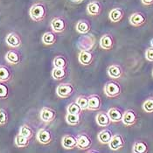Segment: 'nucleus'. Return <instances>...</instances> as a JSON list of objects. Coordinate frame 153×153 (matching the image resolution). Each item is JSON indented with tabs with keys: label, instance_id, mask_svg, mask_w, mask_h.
Masks as SVG:
<instances>
[{
	"label": "nucleus",
	"instance_id": "9",
	"mask_svg": "<svg viewBox=\"0 0 153 153\" xmlns=\"http://www.w3.org/2000/svg\"><path fill=\"white\" fill-rule=\"evenodd\" d=\"M61 145L66 150L74 149L77 147V137L70 134H67L61 139Z\"/></svg>",
	"mask_w": 153,
	"mask_h": 153
},
{
	"label": "nucleus",
	"instance_id": "33",
	"mask_svg": "<svg viewBox=\"0 0 153 153\" xmlns=\"http://www.w3.org/2000/svg\"><path fill=\"white\" fill-rule=\"evenodd\" d=\"M75 102L82 108V110L88 109V97H87L85 95H80L76 99Z\"/></svg>",
	"mask_w": 153,
	"mask_h": 153
},
{
	"label": "nucleus",
	"instance_id": "7",
	"mask_svg": "<svg viewBox=\"0 0 153 153\" xmlns=\"http://www.w3.org/2000/svg\"><path fill=\"white\" fill-rule=\"evenodd\" d=\"M77 147L81 150H88L92 145V139L87 133H81L77 137Z\"/></svg>",
	"mask_w": 153,
	"mask_h": 153
},
{
	"label": "nucleus",
	"instance_id": "37",
	"mask_svg": "<svg viewBox=\"0 0 153 153\" xmlns=\"http://www.w3.org/2000/svg\"><path fill=\"white\" fill-rule=\"evenodd\" d=\"M8 123V113L4 108H0V125H5Z\"/></svg>",
	"mask_w": 153,
	"mask_h": 153
},
{
	"label": "nucleus",
	"instance_id": "28",
	"mask_svg": "<svg viewBox=\"0 0 153 153\" xmlns=\"http://www.w3.org/2000/svg\"><path fill=\"white\" fill-rule=\"evenodd\" d=\"M53 64L54 68H59L66 69L68 67V59H66V57H64L62 55H58L53 59Z\"/></svg>",
	"mask_w": 153,
	"mask_h": 153
},
{
	"label": "nucleus",
	"instance_id": "18",
	"mask_svg": "<svg viewBox=\"0 0 153 153\" xmlns=\"http://www.w3.org/2000/svg\"><path fill=\"white\" fill-rule=\"evenodd\" d=\"M124 17V12L122 8L120 7H117V8H114L112 9L109 14H108V18H109V20L113 23H118L120 22Z\"/></svg>",
	"mask_w": 153,
	"mask_h": 153
},
{
	"label": "nucleus",
	"instance_id": "34",
	"mask_svg": "<svg viewBox=\"0 0 153 153\" xmlns=\"http://www.w3.org/2000/svg\"><path fill=\"white\" fill-rule=\"evenodd\" d=\"M143 110L146 113H152L153 112V97H150L145 100L143 103Z\"/></svg>",
	"mask_w": 153,
	"mask_h": 153
},
{
	"label": "nucleus",
	"instance_id": "26",
	"mask_svg": "<svg viewBox=\"0 0 153 153\" xmlns=\"http://www.w3.org/2000/svg\"><path fill=\"white\" fill-rule=\"evenodd\" d=\"M148 152V144L147 143L142 140L136 141L133 144L132 152L134 153H145Z\"/></svg>",
	"mask_w": 153,
	"mask_h": 153
},
{
	"label": "nucleus",
	"instance_id": "2",
	"mask_svg": "<svg viewBox=\"0 0 153 153\" xmlns=\"http://www.w3.org/2000/svg\"><path fill=\"white\" fill-rule=\"evenodd\" d=\"M96 43V39L94 35L91 34H85L82 36L77 42V47L80 50H86V51H90L92 50L95 46Z\"/></svg>",
	"mask_w": 153,
	"mask_h": 153
},
{
	"label": "nucleus",
	"instance_id": "6",
	"mask_svg": "<svg viewBox=\"0 0 153 153\" xmlns=\"http://www.w3.org/2000/svg\"><path fill=\"white\" fill-rule=\"evenodd\" d=\"M66 27L67 22L65 19L62 17H56L53 19V20L51 21V29L53 30V32L56 33H63L66 30Z\"/></svg>",
	"mask_w": 153,
	"mask_h": 153
},
{
	"label": "nucleus",
	"instance_id": "14",
	"mask_svg": "<svg viewBox=\"0 0 153 153\" xmlns=\"http://www.w3.org/2000/svg\"><path fill=\"white\" fill-rule=\"evenodd\" d=\"M107 73L108 76L112 79H119L123 76V70L121 66L117 64H112L108 67Z\"/></svg>",
	"mask_w": 153,
	"mask_h": 153
},
{
	"label": "nucleus",
	"instance_id": "15",
	"mask_svg": "<svg viewBox=\"0 0 153 153\" xmlns=\"http://www.w3.org/2000/svg\"><path fill=\"white\" fill-rule=\"evenodd\" d=\"M94 59L93 53L90 51H86V50H81L79 55H78V60L81 64L84 66H88L92 63Z\"/></svg>",
	"mask_w": 153,
	"mask_h": 153
},
{
	"label": "nucleus",
	"instance_id": "4",
	"mask_svg": "<svg viewBox=\"0 0 153 153\" xmlns=\"http://www.w3.org/2000/svg\"><path fill=\"white\" fill-rule=\"evenodd\" d=\"M74 92V87L71 83H60L56 88V94L59 98H68Z\"/></svg>",
	"mask_w": 153,
	"mask_h": 153
},
{
	"label": "nucleus",
	"instance_id": "23",
	"mask_svg": "<svg viewBox=\"0 0 153 153\" xmlns=\"http://www.w3.org/2000/svg\"><path fill=\"white\" fill-rule=\"evenodd\" d=\"M12 77L11 69L4 65H0V82H7L12 79Z\"/></svg>",
	"mask_w": 153,
	"mask_h": 153
},
{
	"label": "nucleus",
	"instance_id": "20",
	"mask_svg": "<svg viewBox=\"0 0 153 153\" xmlns=\"http://www.w3.org/2000/svg\"><path fill=\"white\" fill-rule=\"evenodd\" d=\"M102 10V6L100 2L98 1H92L87 5V12L89 15L97 16L99 15Z\"/></svg>",
	"mask_w": 153,
	"mask_h": 153
},
{
	"label": "nucleus",
	"instance_id": "11",
	"mask_svg": "<svg viewBox=\"0 0 153 153\" xmlns=\"http://www.w3.org/2000/svg\"><path fill=\"white\" fill-rule=\"evenodd\" d=\"M36 138L38 142L40 143L41 144H48L52 142L53 137L50 130L47 129H40L37 133Z\"/></svg>",
	"mask_w": 153,
	"mask_h": 153
},
{
	"label": "nucleus",
	"instance_id": "27",
	"mask_svg": "<svg viewBox=\"0 0 153 153\" xmlns=\"http://www.w3.org/2000/svg\"><path fill=\"white\" fill-rule=\"evenodd\" d=\"M57 40V36L55 35L54 32H47L42 36V42L47 45V46H51L53 45Z\"/></svg>",
	"mask_w": 153,
	"mask_h": 153
},
{
	"label": "nucleus",
	"instance_id": "30",
	"mask_svg": "<svg viewBox=\"0 0 153 153\" xmlns=\"http://www.w3.org/2000/svg\"><path fill=\"white\" fill-rule=\"evenodd\" d=\"M66 121L68 124L70 125H77L81 122V115L79 114H71V113H67L66 115Z\"/></svg>",
	"mask_w": 153,
	"mask_h": 153
},
{
	"label": "nucleus",
	"instance_id": "12",
	"mask_svg": "<svg viewBox=\"0 0 153 153\" xmlns=\"http://www.w3.org/2000/svg\"><path fill=\"white\" fill-rule=\"evenodd\" d=\"M40 119L45 123H51L56 118V111L50 108H43L40 111Z\"/></svg>",
	"mask_w": 153,
	"mask_h": 153
},
{
	"label": "nucleus",
	"instance_id": "16",
	"mask_svg": "<svg viewBox=\"0 0 153 153\" xmlns=\"http://www.w3.org/2000/svg\"><path fill=\"white\" fill-rule=\"evenodd\" d=\"M95 121L100 127H108L111 123L108 112L104 111H100L99 113H97V115L95 116Z\"/></svg>",
	"mask_w": 153,
	"mask_h": 153
},
{
	"label": "nucleus",
	"instance_id": "39",
	"mask_svg": "<svg viewBox=\"0 0 153 153\" xmlns=\"http://www.w3.org/2000/svg\"><path fill=\"white\" fill-rule=\"evenodd\" d=\"M143 4L144 5H152L153 4V0H141Z\"/></svg>",
	"mask_w": 153,
	"mask_h": 153
},
{
	"label": "nucleus",
	"instance_id": "19",
	"mask_svg": "<svg viewBox=\"0 0 153 153\" xmlns=\"http://www.w3.org/2000/svg\"><path fill=\"white\" fill-rule=\"evenodd\" d=\"M102 107V99L98 94H91L88 96V108L89 110H98Z\"/></svg>",
	"mask_w": 153,
	"mask_h": 153
},
{
	"label": "nucleus",
	"instance_id": "31",
	"mask_svg": "<svg viewBox=\"0 0 153 153\" xmlns=\"http://www.w3.org/2000/svg\"><path fill=\"white\" fill-rule=\"evenodd\" d=\"M67 75V72L65 68H53L52 71V76L54 80L60 81L64 79Z\"/></svg>",
	"mask_w": 153,
	"mask_h": 153
},
{
	"label": "nucleus",
	"instance_id": "22",
	"mask_svg": "<svg viewBox=\"0 0 153 153\" xmlns=\"http://www.w3.org/2000/svg\"><path fill=\"white\" fill-rule=\"evenodd\" d=\"M108 115L110 118L111 122L113 123H118V122H121L122 119H123V112L116 107H113V108H110L108 110Z\"/></svg>",
	"mask_w": 153,
	"mask_h": 153
},
{
	"label": "nucleus",
	"instance_id": "25",
	"mask_svg": "<svg viewBox=\"0 0 153 153\" xmlns=\"http://www.w3.org/2000/svg\"><path fill=\"white\" fill-rule=\"evenodd\" d=\"M112 137H113V134H112L111 130L106 129V130H103L99 132V134L97 136V138H98V140L101 143L108 144V143L111 140Z\"/></svg>",
	"mask_w": 153,
	"mask_h": 153
},
{
	"label": "nucleus",
	"instance_id": "17",
	"mask_svg": "<svg viewBox=\"0 0 153 153\" xmlns=\"http://www.w3.org/2000/svg\"><path fill=\"white\" fill-rule=\"evenodd\" d=\"M5 41H6V44L9 47H13V48L19 47L21 46V44H22V41H21L20 37L16 33H9L8 35L6 36Z\"/></svg>",
	"mask_w": 153,
	"mask_h": 153
},
{
	"label": "nucleus",
	"instance_id": "40",
	"mask_svg": "<svg viewBox=\"0 0 153 153\" xmlns=\"http://www.w3.org/2000/svg\"><path fill=\"white\" fill-rule=\"evenodd\" d=\"M72 2H74V3H81V2H82L83 0H71Z\"/></svg>",
	"mask_w": 153,
	"mask_h": 153
},
{
	"label": "nucleus",
	"instance_id": "36",
	"mask_svg": "<svg viewBox=\"0 0 153 153\" xmlns=\"http://www.w3.org/2000/svg\"><path fill=\"white\" fill-rule=\"evenodd\" d=\"M8 94H9L8 87L3 82H0V100L6 99L8 97Z\"/></svg>",
	"mask_w": 153,
	"mask_h": 153
},
{
	"label": "nucleus",
	"instance_id": "42",
	"mask_svg": "<svg viewBox=\"0 0 153 153\" xmlns=\"http://www.w3.org/2000/svg\"><path fill=\"white\" fill-rule=\"evenodd\" d=\"M152 76H153V71H152Z\"/></svg>",
	"mask_w": 153,
	"mask_h": 153
},
{
	"label": "nucleus",
	"instance_id": "3",
	"mask_svg": "<svg viewBox=\"0 0 153 153\" xmlns=\"http://www.w3.org/2000/svg\"><path fill=\"white\" fill-rule=\"evenodd\" d=\"M103 89H104V94H106V96L110 97V98L117 97L118 95H120L122 93V88L120 84L114 81L108 82L105 84Z\"/></svg>",
	"mask_w": 153,
	"mask_h": 153
},
{
	"label": "nucleus",
	"instance_id": "35",
	"mask_svg": "<svg viewBox=\"0 0 153 153\" xmlns=\"http://www.w3.org/2000/svg\"><path fill=\"white\" fill-rule=\"evenodd\" d=\"M82 111V108L79 106L76 102H72L67 108V112L71 113V114H79V115H81Z\"/></svg>",
	"mask_w": 153,
	"mask_h": 153
},
{
	"label": "nucleus",
	"instance_id": "24",
	"mask_svg": "<svg viewBox=\"0 0 153 153\" xmlns=\"http://www.w3.org/2000/svg\"><path fill=\"white\" fill-rule=\"evenodd\" d=\"M90 29H91V25L86 19H82L76 24V31L81 34L88 33Z\"/></svg>",
	"mask_w": 153,
	"mask_h": 153
},
{
	"label": "nucleus",
	"instance_id": "5",
	"mask_svg": "<svg viewBox=\"0 0 153 153\" xmlns=\"http://www.w3.org/2000/svg\"><path fill=\"white\" fill-rule=\"evenodd\" d=\"M125 145V140L121 134L113 135L111 140L108 143V147L111 151H118L122 148H123Z\"/></svg>",
	"mask_w": 153,
	"mask_h": 153
},
{
	"label": "nucleus",
	"instance_id": "41",
	"mask_svg": "<svg viewBox=\"0 0 153 153\" xmlns=\"http://www.w3.org/2000/svg\"><path fill=\"white\" fill-rule=\"evenodd\" d=\"M151 47H153V39H152V40H151Z\"/></svg>",
	"mask_w": 153,
	"mask_h": 153
},
{
	"label": "nucleus",
	"instance_id": "38",
	"mask_svg": "<svg viewBox=\"0 0 153 153\" xmlns=\"http://www.w3.org/2000/svg\"><path fill=\"white\" fill-rule=\"evenodd\" d=\"M145 58L147 60L153 62V47H151L146 49L145 51Z\"/></svg>",
	"mask_w": 153,
	"mask_h": 153
},
{
	"label": "nucleus",
	"instance_id": "13",
	"mask_svg": "<svg viewBox=\"0 0 153 153\" xmlns=\"http://www.w3.org/2000/svg\"><path fill=\"white\" fill-rule=\"evenodd\" d=\"M5 59L8 63L12 65H17L21 62L22 56L20 53L17 50H10L5 54Z\"/></svg>",
	"mask_w": 153,
	"mask_h": 153
},
{
	"label": "nucleus",
	"instance_id": "32",
	"mask_svg": "<svg viewBox=\"0 0 153 153\" xmlns=\"http://www.w3.org/2000/svg\"><path fill=\"white\" fill-rule=\"evenodd\" d=\"M19 134L23 135L24 137L31 139L33 136V130L31 127H29L28 125L25 124V125H22L19 129Z\"/></svg>",
	"mask_w": 153,
	"mask_h": 153
},
{
	"label": "nucleus",
	"instance_id": "10",
	"mask_svg": "<svg viewBox=\"0 0 153 153\" xmlns=\"http://www.w3.org/2000/svg\"><path fill=\"white\" fill-rule=\"evenodd\" d=\"M146 16L143 12H134L130 15L129 21L133 26H141L146 23Z\"/></svg>",
	"mask_w": 153,
	"mask_h": 153
},
{
	"label": "nucleus",
	"instance_id": "8",
	"mask_svg": "<svg viewBox=\"0 0 153 153\" xmlns=\"http://www.w3.org/2000/svg\"><path fill=\"white\" fill-rule=\"evenodd\" d=\"M122 122L126 126H132L137 122V115L133 109H127L123 112Z\"/></svg>",
	"mask_w": 153,
	"mask_h": 153
},
{
	"label": "nucleus",
	"instance_id": "1",
	"mask_svg": "<svg viewBox=\"0 0 153 153\" xmlns=\"http://www.w3.org/2000/svg\"><path fill=\"white\" fill-rule=\"evenodd\" d=\"M30 17L36 22L42 21L47 16V7L42 3L34 4L30 9Z\"/></svg>",
	"mask_w": 153,
	"mask_h": 153
},
{
	"label": "nucleus",
	"instance_id": "29",
	"mask_svg": "<svg viewBox=\"0 0 153 153\" xmlns=\"http://www.w3.org/2000/svg\"><path fill=\"white\" fill-rule=\"evenodd\" d=\"M15 144L19 148H25L29 145V138L24 137L21 134H18L15 137Z\"/></svg>",
	"mask_w": 153,
	"mask_h": 153
},
{
	"label": "nucleus",
	"instance_id": "21",
	"mask_svg": "<svg viewBox=\"0 0 153 153\" xmlns=\"http://www.w3.org/2000/svg\"><path fill=\"white\" fill-rule=\"evenodd\" d=\"M114 46V39L109 33H106L100 39V47L104 50H110Z\"/></svg>",
	"mask_w": 153,
	"mask_h": 153
}]
</instances>
